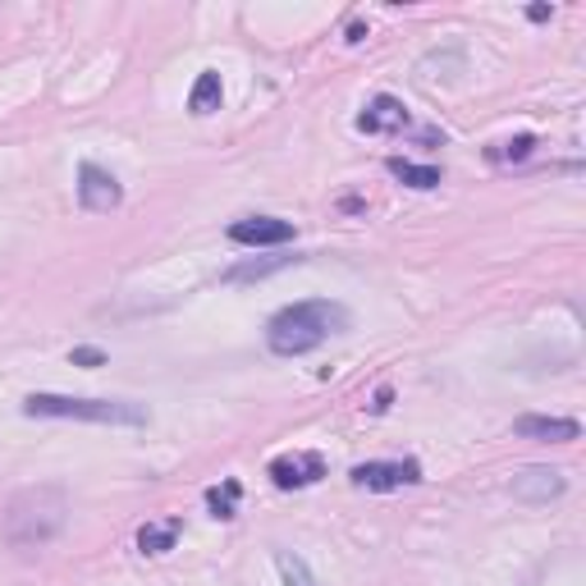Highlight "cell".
<instances>
[{
	"mask_svg": "<svg viewBox=\"0 0 586 586\" xmlns=\"http://www.w3.org/2000/svg\"><path fill=\"white\" fill-rule=\"evenodd\" d=\"M69 362H74V367H106V353L101 349H74Z\"/></svg>",
	"mask_w": 586,
	"mask_h": 586,
	"instance_id": "cell-18",
	"label": "cell"
},
{
	"mask_svg": "<svg viewBox=\"0 0 586 586\" xmlns=\"http://www.w3.org/2000/svg\"><path fill=\"white\" fill-rule=\"evenodd\" d=\"M513 435L522 440H550V444H568L582 435V427L573 422V417H537V412H527L513 422Z\"/></svg>",
	"mask_w": 586,
	"mask_h": 586,
	"instance_id": "cell-10",
	"label": "cell"
},
{
	"mask_svg": "<svg viewBox=\"0 0 586 586\" xmlns=\"http://www.w3.org/2000/svg\"><path fill=\"white\" fill-rule=\"evenodd\" d=\"M568 490V477L560 467H545V463H527V467H518L513 472V482H509V495L518 499V505H532V509H541V505H554Z\"/></svg>",
	"mask_w": 586,
	"mask_h": 586,
	"instance_id": "cell-4",
	"label": "cell"
},
{
	"mask_svg": "<svg viewBox=\"0 0 586 586\" xmlns=\"http://www.w3.org/2000/svg\"><path fill=\"white\" fill-rule=\"evenodd\" d=\"M266 477H270L275 490H307V486H317V482L325 477V458H321L317 450L280 454V458H270Z\"/></svg>",
	"mask_w": 586,
	"mask_h": 586,
	"instance_id": "cell-6",
	"label": "cell"
},
{
	"mask_svg": "<svg viewBox=\"0 0 586 586\" xmlns=\"http://www.w3.org/2000/svg\"><path fill=\"white\" fill-rule=\"evenodd\" d=\"M78 202H82V211L106 215V211H115L124 202V188L110 170H101L97 161H82L78 165Z\"/></svg>",
	"mask_w": 586,
	"mask_h": 586,
	"instance_id": "cell-7",
	"label": "cell"
},
{
	"mask_svg": "<svg viewBox=\"0 0 586 586\" xmlns=\"http://www.w3.org/2000/svg\"><path fill=\"white\" fill-rule=\"evenodd\" d=\"M353 486L357 490H376V495H385V490H403V486H417L422 482V463L417 458H385V463H357L353 472Z\"/></svg>",
	"mask_w": 586,
	"mask_h": 586,
	"instance_id": "cell-5",
	"label": "cell"
},
{
	"mask_svg": "<svg viewBox=\"0 0 586 586\" xmlns=\"http://www.w3.org/2000/svg\"><path fill=\"white\" fill-rule=\"evenodd\" d=\"M65 518H69V499L60 486L23 490L5 509V541L10 545H46L51 537H60Z\"/></svg>",
	"mask_w": 586,
	"mask_h": 586,
	"instance_id": "cell-2",
	"label": "cell"
},
{
	"mask_svg": "<svg viewBox=\"0 0 586 586\" xmlns=\"http://www.w3.org/2000/svg\"><path fill=\"white\" fill-rule=\"evenodd\" d=\"M230 243L239 247H285L294 243V225L280 215H247L230 225Z\"/></svg>",
	"mask_w": 586,
	"mask_h": 586,
	"instance_id": "cell-8",
	"label": "cell"
},
{
	"mask_svg": "<svg viewBox=\"0 0 586 586\" xmlns=\"http://www.w3.org/2000/svg\"><path fill=\"white\" fill-rule=\"evenodd\" d=\"M289 262H302V257H270V262H243V266L225 270V285H243V280H262V275H270V270H280V266H289Z\"/></svg>",
	"mask_w": 586,
	"mask_h": 586,
	"instance_id": "cell-16",
	"label": "cell"
},
{
	"mask_svg": "<svg viewBox=\"0 0 586 586\" xmlns=\"http://www.w3.org/2000/svg\"><path fill=\"white\" fill-rule=\"evenodd\" d=\"M527 19H537V23L550 19V5H532V10H527Z\"/></svg>",
	"mask_w": 586,
	"mask_h": 586,
	"instance_id": "cell-19",
	"label": "cell"
},
{
	"mask_svg": "<svg viewBox=\"0 0 586 586\" xmlns=\"http://www.w3.org/2000/svg\"><path fill=\"white\" fill-rule=\"evenodd\" d=\"M532 152H537V137H532V133H518V137H509V143L486 147V161H490V165H522Z\"/></svg>",
	"mask_w": 586,
	"mask_h": 586,
	"instance_id": "cell-15",
	"label": "cell"
},
{
	"mask_svg": "<svg viewBox=\"0 0 586 586\" xmlns=\"http://www.w3.org/2000/svg\"><path fill=\"white\" fill-rule=\"evenodd\" d=\"M220 97H225V88H220V74L207 69V74H198V82H192L188 110H192V115H211V110H220Z\"/></svg>",
	"mask_w": 586,
	"mask_h": 586,
	"instance_id": "cell-13",
	"label": "cell"
},
{
	"mask_svg": "<svg viewBox=\"0 0 586 586\" xmlns=\"http://www.w3.org/2000/svg\"><path fill=\"white\" fill-rule=\"evenodd\" d=\"M349 330V307L330 302V298H307V302H289L266 321V349L275 357H302L321 349L330 334Z\"/></svg>",
	"mask_w": 586,
	"mask_h": 586,
	"instance_id": "cell-1",
	"label": "cell"
},
{
	"mask_svg": "<svg viewBox=\"0 0 586 586\" xmlns=\"http://www.w3.org/2000/svg\"><path fill=\"white\" fill-rule=\"evenodd\" d=\"M275 568H280L285 586H317L312 568H307V564L298 560V554H289V550H275Z\"/></svg>",
	"mask_w": 586,
	"mask_h": 586,
	"instance_id": "cell-17",
	"label": "cell"
},
{
	"mask_svg": "<svg viewBox=\"0 0 586 586\" xmlns=\"http://www.w3.org/2000/svg\"><path fill=\"white\" fill-rule=\"evenodd\" d=\"M239 499H243V486L230 477V482H220V486L207 490V509H211V518L230 522V518H239Z\"/></svg>",
	"mask_w": 586,
	"mask_h": 586,
	"instance_id": "cell-14",
	"label": "cell"
},
{
	"mask_svg": "<svg viewBox=\"0 0 586 586\" xmlns=\"http://www.w3.org/2000/svg\"><path fill=\"white\" fill-rule=\"evenodd\" d=\"M385 170L395 175L399 184H408V188H417V192H431V188H440V170L435 165H417V161H403V156H389L385 161Z\"/></svg>",
	"mask_w": 586,
	"mask_h": 586,
	"instance_id": "cell-11",
	"label": "cell"
},
{
	"mask_svg": "<svg viewBox=\"0 0 586 586\" xmlns=\"http://www.w3.org/2000/svg\"><path fill=\"white\" fill-rule=\"evenodd\" d=\"M408 106L399 101V97H389V92H380V97H372L367 101V110H362V115H357V129L362 133H403L408 129Z\"/></svg>",
	"mask_w": 586,
	"mask_h": 586,
	"instance_id": "cell-9",
	"label": "cell"
},
{
	"mask_svg": "<svg viewBox=\"0 0 586 586\" xmlns=\"http://www.w3.org/2000/svg\"><path fill=\"white\" fill-rule=\"evenodd\" d=\"M23 417H65V422L97 427H147L152 412L129 399H74V395H27Z\"/></svg>",
	"mask_w": 586,
	"mask_h": 586,
	"instance_id": "cell-3",
	"label": "cell"
},
{
	"mask_svg": "<svg viewBox=\"0 0 586 586\" xmlns=\"http://www.w3.org/2000/svg\"><path fill=\"white\" fill-rule=\"evenodd\" d=\"M389 408V389H380V395H376V403H372V412H385Z\"/></svg>",
	"mask_w": 586,
	"mask_h": 586,
	"instance_id": "cell-20",
	"label": "cell"
},
{
	"mask_svg": "<svg viewBox=\"0 0 586 586\" xmlns=\"http://www.w3.org/2000/svg\"><path fill=\"white\" fill-rule=\"evenodd\" d=\"M184 532V518H165V522H147L143 532H137V550L143 554H170L175 541Z\"/></svg>",
	"mask_w": 586,
	"mask_h": 586,
	"instance_id": "cell-12",
	"label": "cell"
}]
</instances>
